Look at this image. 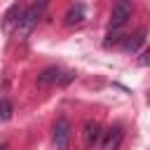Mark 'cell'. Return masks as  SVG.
Wrapping results in <instances>:
<instances>
[{
    "label": "cell",
    "mask_w": 150,
    "mask_h": 150,
    "mask_svg": "<svg viewBox=\"0 0 150 150\" xmlns=\"http://www.w3.org/2000/svg\"><path fill=\"white\" fill-rule=\"evenodd\" d=\"M82 19H84V5L77 2V5H73V7L68 9V14H66V23H68V26H75V23H80Z\"/></svg>",
    "instance_id": "6"
},
{
    "label": "cell",
    "mask_w": 150,
    "mask_h": 150,
    "mask_svg": "<svg viewBox=\"0 0 150 150\" xmlns=\"http://www.w3.org/2000/svg\"><path fill=\"white\" fill-rule=\"evenodd\" d=\"M47 2H49V0H35V7H40V9H42Z\"/></svg>",
    "instance_id": "10"
},
{
    "label": "cell",
    "mask_w": 150,
    "mask_h": 150,
    "mask_svg": "<svg viewBox=\"0 0 150 150\" xmlns=\"http://www.w3.org/2000/svg\"><path fill=\"white\" fill-rule=\"evenodd\" d=\"M59 75H61V70L59 68H45L40 75H38V84H49V82H56L59 80Z\"/></svg>",
    "instance_id": "7"
},
{
    "label": "cell",
    "mask_w": 150,
    "mask_h": 150,
    "mask_svg": "<svg viewBox=\"0 0 150 150\" xmlns=\"http://www.w3.org/2000/svg\"><path fill=\"white\" fill-rule=\"evenodd\" d=\"M101 138V124L96 120H87L84 127H82V141H84V148H94Z\"/></svg>",
    "instance_id": "2"
},
{
    "label": "cell",
    "mask_w": 150,
    "mask_h": 150,
    "mask_svg": "<svg viewBox=\"0 0 150 150\" xmlns=\"http://www.w3.org/2000/svg\"><path fill=\"white\" fill-rule=\"evenodd\" d=\"M143 42H145V33H143V30H141V33H136V35H127V40H124V49L136 52Z\"/></svg>",
    "instance_id": "8"
},
{
    "label": "cell",
    "mask_w": 150,
    "mask_h": 150,
    "mask_svg": "<svg viewBox=\"0 0 150 150\" xmlns=\"http://www.w3.org/2000/svg\"><path fill=\"white\" fill-rule=\"evenodd\" d=\"M38 16H40V7H30V9H26V14H23L21 21H19V30H21L23 35L30 33L33 26L38 23Z\"/></svg>",
    "instance_id": "5"
},
{
    "label": "cell",
    "mask_w": 150,
    "mask_h": 150,
    "mask_svg": "<svg viewBox=\"0 0 150 150\" xmlns=\"http://www.w3.org/2000/svg\"><path fill=\"white\" fill-rule=\"evenodd\" d=\"M68 138H70V122L61 117V120L56 122V127H54V145H56L59 150H66Z\"/></svg>",
    "instance_id": "3"
},
{
    "label": "cell",
    "mask_w": 150,
    "mask_h": 150,
    "mask_svg": "<svg viewBox=\"0 0 150 150\" xmlns=\"http://www.w3.org/2000/svg\"><path fill=\"white\" fill-rule=\"evenodd\" d=\"M131 12H134L131 0H117V2H115V7H112V14H110V26H112V28L124 26V23H127V19L131 16Z\"/></svg>",
    "instance_id": "1"
},
{
    "label": "cell",
    "mask_w": 150,
    "mask_h": 150,
    "mask_svg": "<svg viewBox=\"0 0 150 150\" xmlns=\"http://www.w3.org/2000/svg\"><path fill=\"white\" fill-rule=\"evenodd\" d=\"M122 138H124L122 127H120V124L110 127V129L105 131V138H103V150H117L120 143H122Z\"/></svg>",
    "instance_id": "4"
},
{
    "label": "cell",
    "mask_w": 150,
    "mask_h": 150,
    "mask_svg": "<svg viewBox=\"0 0 150 150\" xmlns=\"http://www.w3.org/2000/svg\"><path fill=\"white\" fill-rule=\"evenodd\" d=\"M9 117H12V101L2 98V101H0V120L5 122V120H9Z\"/></svg>",
    "instance_id": "9"
}]
</instances>
